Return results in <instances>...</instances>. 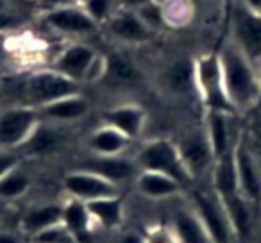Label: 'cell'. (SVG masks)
Masks as SVG:
<instances>
[{
	"mask_svg": "<svg viewBox=\"0 0 261 243\" xmlns=\"http://www.w3.org/2000/svg\"><path fill=\"white\" fill-rule=\"evenodd\" d=\"M195 84L207 111L234 113L227 95H225L224 79L218 54H210L195 61Z\"/></svg>",
	"mask_w": 261,
	"mask_h": 243,
	"instance_id": "cell-5",
	"label": "cell"
},
{
	"mask_svg": "<svg viewBox=\"0 0 261 243\" xmlns=\"http://www.w3.org/2000/svg\"><path fill=\"white\" fill-rule=\"evenodd\" d=\"M63 188H65L66 195L70 199L83 200V202L104 199V197L122 195L118 184L93 174V172L81 170V168L70 172L63 177Z\"/></svg>",
	"mask_w": 261,
	"mask_h": 243,
	"instance_id": "cell-10",
	"label": "cell"
},
{
	"mask_svg": "<svg viewBox=\"0 0 261 243\" xmlns=\"http://www.w3.org/2000/svg\"><path fill=\"white\" fill-rule=\"evenodd\" d=\"M243 6H245L247 9H250L252 13L261 15V0H243Z\"/></svg>",
	"mask_w": 261,
	"mask_h": 243,
	"instance_id": "cell-35",
	"label": "cell"
},
{
	"mask_svg": "<svg viewBox=\"0 0 261 243\" xmlns=\"http://www.w3.org/2000/svg\"><path fill=\"white\" fill-rule=\"evenodd\" d=\"M104 58H98L97 52L88 45H70L56 58L52 68L63 73L68 79L83 84L86 80L100 79Z\"/></svg>",
	"mask_w": 261,
	"mask_h": 243,
	"instance_id": "cell-7",
	"label": "cell"
},
{
	"mask_svg": "<svg viewBox=\"0 0 261 243\" xmlns=\"http://www.w3.org/2000/svg\"><path fill=\"white\" fill-rule=\"evenodd\" d=\"M122 4L125 6L127 9H140L143 6L152 4V0H122Z\"/></svg>",
	"mask_w": 261,
	"mask_h": 243,
	"instance_id": "cell-33",
	"label": "cell"
},
{
	"mask_svg": "<svg viewBox=\"0 0 261 243\" xmlns=\"http://www.w3.org/2000/svg\"><path fill=\"white\" fill-rule=\"evenodd\" d=\"M83 2L84 11L100 25L118 11V2L122 0H83Z\"/></svg>",
	"mask_w": 261,
	"mask_h": 243,
	"instance_id": "cell-28",
	"label": "cell"
},
{
	"mask_svg": "<svg viewBox=\"0 0 261 243\" xmlns=\"http://www.w3.org/2000/svg\"><path fill=\"white\" fill-rule=\"evenodd\" d=\"M31 184H33L31 175L25 170H22V167L18 165L0 179V199L11 204L13 200L25 195L29 192Z\"/></svg>",
	"mask_w": 261,
	"mask_h": 243,
	"instance_id": "cell-27",
	"label": "cell"
},
{
	"mask_svg": "<svg viewBox=\"0 0 261 243\" xmlns=\"http://www.w3.org/2000/svg\"><path fill=\"white\" fill-rule=\"evenodd\" d=\"M224 79L225 95L234 113L252 111L261 100V79L249 59L234 47L232 41L225 43L218 52Z\"/></svg>",
	"mask_w": 261,
	"mask_h": 243,
	"instance_id": "cell-1",
	"label": "cell"
},
{
	"mask_svg": "<svg viewBox=\"0 0 261 243\" xmlns=\"http://www.w3.org/2000/svg\"><path fill=\"white\" fill-rule=\"evenodd\" d=\"M38 111H40L41 118L50 120L54 124H70V122H77V120L84 118L90 113V102L81 93H77L50 102Z\"/></svg>",
	"mask_w": 261,
	"mask_h": 243,
	"instance_id": "cell-20",
	"label": "cell"
},
{
	"mask_svg": "<svg viewBox=\"0 0 261 243\" xmlns=\"http://www.w3.org/2000/svg\"><path fill=\"white\" fill-rule=\"evenodd\" d=\"M136 188L147 199H168V197L179 195L185 190L181 182L158 172L140 170L138 177L135 179Z\"/></svg>",
	"mask_w": 261,
	"mask_h": 243,
	"instance_id": "cell-23",
	"label": "cell"
},
{
	"mask_svg": "<svg viewBox=\"0 0 261 243\" xmlns=\"http://www.w3.org/2000/svg\"><path fill=\"white\" fill-rule=\"evenodd\" d=\"M93 222L106 231H118L123 224V197H104L84 202Z\"/></svg>",
	"mask_w": 261,
	"mask_h": 243,
	"instance_id": "cell-22",
	"label": "cell"
},
{
	"mask_svg": "<svg viewBox=\"0 0 261 243\" xmlns=\"http://www.w3.org/2000/svg\"><path fill=\"white\" fill-rule=\"evenodd\" d=\"M41 122L33 105H15L0 111V150H20Z\"/></svg>",
	"mask_w": 261,
	"mask_h": 243,
	"instance_id": "cell-6",
	"label": "cell"
},
{
	"mask_svg": "<svg viewBox=\"0 0 261 243\" xmlns=\"http://www.w3.org/2000/svg\"><path fill=\"white\" fill-rule=\"evenodd\" d=\"M108 33L123 43H145L152 36V27H149L135 9L116 11L104 23Z\"/></svg>",
	"mask_w": 261,
	"mask_h": 243,
	"instance_id": "cell-12",
	"label": "cell"
},
{
	"mask_svg": "<svg viewBox=\"0 0 261 243\" xmlns=\"http://www.w3.org/2000/svg\"><path fill=\"white\" fill-rule=\"evenodd\" d=\"M259 79H261V73H259ZM259 104H261V100H259Z\"/></svg>",
	"mask_w": 261,
	"mask_h": 243,
	"instance_id": "cell-37",
	"label": "cell"
},
{
	"mask_svg": "<svg viewBox=\"0 0 261 243\" xmlns=\"http://www.w3.org/2000/svg\"><path fill=\"white\" fill-rule=\"evenodd\" d=\"M167 88L174 93L188 95L190 91H197L195 84V61H177L168 68L165 75Z\"/></svg>",
	"mask_w": 261,
	"mask_h": 243,
	"instance_id": "cell-26",
	"label": "cell"
},
{
	"mask_svg": "<svg viewBox=\"0 0 261 243\" xmlns=\"http://www.w3.org/2000/svg\"><path fill=\"white\" fill-rule=\"evenodd\" d=\"M229 116L231 113L224 111H207L206 113V136L210 140L211 150H213L215 161L222 156L229 154L234 149V143L231 140V125H229Z\"/></svg>",
	"mask_w": 261,
	"mask_h": 243,
	"instance_id": "cell-21",
	"label": "cell"
},
{
	"mask_svg": "<svg viewBox=\"0 0 261 243\" xmlns=\"http://www.w3.org/2000/svg\"><path fill=\"white\" fill-rule=\"evenodd\" d=\"M130 142L133 140H129L125 134L104 124V127L91 132V136L88 138V147L95 156H122Z\"/></svg>",
	"mask_w": 261,
	"mask_h": 243,
	"instance_id": "cell-24",
	"label": "cell"
},
{
	"mask_svg": "<svg viewBox=\"0 0 261 243\" xmlns=\"http://www.w3.org/2000/svg\"><path fill=\"white\" fill-rule=\"evenodd\" d=\"M23 91H25V97L29 100L27 105L40 109L50 102L59 100V98L81 93V84L50 68L31 73L25 79Z\"/></svg>",
	"mask_w": 261,
	"mask_h": 243,
	"instance_id": "cell-4",
	"label": "cell"
},
{
	"mask_svg": "<svg viewBox=\"0 0 261 243\" xmlns=\"http://www.w3.org/2000/svg\"><path fill=\"white\" fill-rule=\"evenodd\" d=\"M232 154H234L240 193L247 202L261 211V163L245 136H240L236 140Z\"/></svg>",
	"mask_w": 261,
	"mask_h": 243,
	"instance_id": "cell-8",
	"label": "cell"
},
{
	"mask_svg": "<svg viewBox=\"0 0 261 243\" xmlns=\"http://www.w3.org/2000/svg\"><path fill=\"white\" fill-rule=\"evenodd\" d=\"M81 170L93 172L115 184H122L125 181H135L140 174V168L135 159H125L122 156H95L81 165Z\"/></svg>",
	"mask_w": 261,
	"mask_h": 243,
	"instance_id": "cell-14",
	"label": "cell"
},
{
	"mask_svg": "<svg viewBox=\"0 0 261 243\" xmlns=\"http://www.w3.org/2000/svg\"><path fill=\"white\" fill-rule=\"evenodd\" d=\"M145 243H179L175 238L172 227H158L152 229L149 234L145 236Z\"/></svg>",
	"mask_w": 261,
	"mask_h": 243,
	"instance_id": "cell-29",
	"label": "cell"
},
{
	"mask_svg": "<svg viewBox=\"0 0 261 243\" xmlns=\"http://www.w3.org/2000/svg\"><path fill=\"white\" fill-rule=\"evenodd\" d=\"M145 111L135 104L116 105L104 113V124L115 127L129 140H136L142 134L143 127H145Z\"/></svg>",
	"mask_w": 261,
	"mask_h": 243,
	"instance_id": "cell-18",
	"label": "cell"
},
{
	"mask_svg": "<svg viewBox=\"0 0 261 243\" xmlns=\"http://www.w3.org/2000/svg\"><path fill=\"white\" fill-rule=\"evenodd\" d=\"M20 165V156L13 150H0V179Z\"/></svg>",
	"mask_w": 261,
	"mask_h": 243,
	"instance_id": "cell-30",
	"label": "cell"
},
{
	"mask_svg": "<svg viewBox=\"0 0 261 243\" xmlns=\"http://www.w3.org/2000/svg\"><path fill=\"white\" fill-rule=\"evenodd\" d=\"M59 145H61V134L54 127L40 122L36 131L23 143L20 152H25L27 156H47V154L54 152Z\"/></svg>",
	"mask_w": 261,
	"mask_h": 243,
	"instance_id": "cell-25",
	"label": "cell"
},
{
	"mask_svg": "<svg viewBox=\"0 0 261 243\" xmlns=\"http://www.w3.org/2000/svg\"><path fill=\"white\" fill-rule=\"evenodd\" d=\"M93 224V218L83 200L68 199L63 204V225L75 243H95Z\"/></svg>",
	"mask_w": 261,
	"mask_h": 243,
	"instance_id": "cell-17",
	"label": "cell"
},
{
	"mask_svg": "<svg viewBox=\"0 0 261 243\" xmlns=\"http://www.w3.org/2000/svg\"><path fill=\"white\" fill-rule=\"evenodd\" d=\"M135 161L140 170L165 174L168 177L175 179L177 182H181L182 186H188L193 181L181 154H179L177 145L170 140L158 138L145 143L140 149V152L136 154Z\"/></svg>",
	"mask_w": 261,
	"mask_h": 243,
	"instance_id": "cell-2",
	"label": "cell"
},
{
	"mask_svg": "<svg viewBox=\"0 0 261 243\" xmlns=\"http://www.w3.org/2000/svg\"><path fill=\"white\" fill-rule=\"evenodd\" d=\"M113 243H145V236L136 231H118Z\"/></svg>",
	"mask_w": 261,
	"mask_h": 243,
	"instance_id": "cell-31",
	"label": "cell"
},
{
	"mask_svg": "<svg viewBox=\"0 0 261 243\" xmlns=\"http://www.w3.org/2000/svg\"><path fill=\"white\" fill-rule=\"evenodd\" d=\"M0 243H23V241L18 234H15V232L0 229Z\"/></svg>",
	"mask_w": 261,
	"mask_h": 243,
	"instance_id": "cell-32",
	"label": "cell"
},
{
	"mask_svg": "<svg viewBox=\"0 0 261 243\" xmlns=\"http://www.w3.org/2000/svg\"><path fill=\"white\" fill-rule=\"evenodd\" d=\"M9 206H11V204H8V202H4V200L0 199V218L4 217L6 213H8V209H9Z\"/></svg>",
	"mask_w": 261,
	"mask_h": 243,
	"instance_id": "cell-36",
	"label": "cell"
},
{
	"mask_svg": "<svg viewBox=\"0 0 261 243\" xmlns=\"http://www.w3.org/2000/svg\"><path fill=\"white\" fill-rule=\"evenodd\" d=\"M172 231L179 243H213L192 204L182 209H175L172 217Z\"/></svg>",
	"mask_w": 261,
	"mask_h": 243,
	"instance_id": "cell-19",
	"label": "cell"
},
{
	"mask_svg": "<svg viewBox=\"0 0 261 243\" xmlns=\"http://www.w3.org/2000/svg\"><path fill=\"white\" fill-rule=\"evenodd\" d=\"M43 18L47 22V25H50L52 29L65 34H73V36L90 34L98 27V23L84 11V8H77L73 4L48 9Z\"/></svg>",
	"mask_w": 261,
	"mask_h": 243,
	"instance_id": "cell-13",
	"label": "cell"
},
{
	"mask_svg": "<svg viewBox=\"0 0 261 243\" xmlns=\"http://www.w3.org/2000/svg\"><path fill=\"white\" fill-rule=\"evenodd\" d=\"M142 75L136 65L130 61L129 56L122 52H111L104 58L102 65V75L98 80L106 84L111 90H127L140 83Z\"/></svg>",
	"mask_w": 261,
	"mask_h": 243,
	"instance_id": "cell-15",
	"label": "cell"
},
{
	"mask_svg": "<svg viewBox=\"0 0 261 243\" xmlns=\"http://www.w3.org/2000/svg\"><path fill=\"white\" fill-rule=\"evenodd\" d=\"M232 43L261 73V15L245 6H238L232 13Z\"/></svg>",
	"mask_w": 261,
	"mask_h": 243,
	"instance_id": "cell-9",
	"label": "cell"
},
{
	"mask_svg": "<svg viewBox=\"0 0 261 243\" xmlns=\"http://www.w3.org/2000/svg\"><path fill=\"white\" fill-rule=\"evenodd\" d=\"M192 207L207 229L213 243H234V229L220 197L211 190H193Z\"/></svg>",
	"mask_w": 261,
	"mask_h": 243,
	"instance_id": "cell-3",
	"label": "cell"
},
{
	"mask_svg": "<svg viewBox=\"0 0 261 243\" xmlns=\"http://www.w3.org/2000/svg\"><path fill=\"white\" fill-rule=\"evenodd\" d=\"M20 231L33 239L34 236L63 224V204H40L25 209L20 217Z\"/></svg>",
	"mask_w": 261,
	"mask_h": 243,
	"instance_id": "cell-16",
	"label": "cell"
},
{
	"mask_svg": "<svg viewBox=\"0 0 261 243\" xmlns=\"http://www.w3.org/2000/svg\"><path fill=\"white\" fill-rule=\"evenodd\" d=\"M48 9H56V8H63V6H72L75 0H41Z\"/></svg>",
	"mask_w": 261,
	"mask_h": 243,
	"instance_id": "cell-34",
	"label": "cell"
},
{
	"mask_svg": "<svg viewBox=\"0 0 261 243\" xmlns=\"http://www.w3.org/2000/svg\"><path fill=\"white\" fill-rule=\"evenodd\" d=\"M175 145H177L179 154H181L192 179L213 170L215 156H213V150H211L210 140L206 136V131L188 132Z\"/></svg>",
	"mask_w": 261,
	"mask_h": 243,
	"instance_id": "cell-11",
	"label": "cell"
}]
</instances>
